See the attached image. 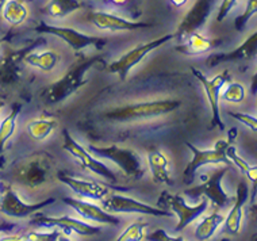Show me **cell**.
I'll list each match as a JSON object with an SVG mask.
<instances>
[{"mask_svg": "<svg viewBox=\"0 0 257 241\" xmlns=\"http://www.w3.org/2000/svg\"><path fill=\"white\" fill-rule=\"evenodd\" d=\"M99 63H103L102 56H93V57L81 60L75 65H72L60 80L54 81L53 84L42 91V94H41L42 100L46 104H57V103H61L62 100L69 98L76 91H79L81 87L87 84V81H88L85 79L87 72Z\"/></svg>", "mask_w": 257, "mask_h": 241, "instance_id": "cell-1", "label": "cell"}, {"mask_svg": "<svg viewBox=\"0 0 257 241\" xmlns=\"http://www.w3.org/2000/svg\"><path fill=\"white\" fill-rule=\"evenodd\" d=\"M182 102L176 99H160V100H149V102L132 103L126 106H120L104 112V118L115 122H130V120L147 119L155 116L164 115L175 111L180 107Z\"/></svg>", "mask_w": 257, "mask_h": 241, "instance_id": "cell-2", "label": "cell"}, {"mask_svg": "<svg viewBox=\"0 0 257 241\" xmlns=\"http://www.w3.org/2000/svg\"><path fill=\"white\" fill-rule=\"evenodd\" d=\"M235 134L233 132L229 133V139L219 140L215 143L213 149H199L191 143H186V147L190 149L194 157L192 160L187 164L186 170L183 172V182L186 184H191L194 182L196 171L199 170L203 165H215V164H225L231 165V161L226 156V148L233 144Z\"/></svg>", "mask_w": 257, "mask_h": 241, "instance_id": "cell-3", "label": "cell"}, {"mask_svg": "<svg viewBox=\"0 0 257 241\" xmlns=\"http://www.w3.org/2000/svg\"><path fill=\"white\" fill-rule=\"evenodd\" d=\"M88 149L93 155H96L103 159H108L114 164L119 167L123 171V174L128 178L140 179L144 175V167H142L141 157L138 156L137 152L119 148L116 145L110 147H96V145H89Z\"/></svg>", "mask_w": 257, "mask_h": 241, "instance_id": "cell-4", "label": "cell"}, {"mask_svg": "<svg viewBox=\"0 0 257 241\" xmlns=\"http://www.w3.org/2000/svg\"><path fill=\"white\" fill-rule=\"evenodd\" d=\"M191 72L199 80L207 96L210 110H211V124H210L211 128L210 129H215V128H219L221 130L225 129V124L221 119V111H219V98H221V89L223 88V85L230 80L229 72H222L213 79H207L199 69L194 67H191Z\"/></svg>", "mask_w": 257, "mask_h": 241, "instance_id": "cell-5", "label": "cell"}, {"mask_svg": "<svg viewBox=\"0 0 257 241\" xmlns=\"http://www.w3.org/2000/svg\"><path fill=\"white\" fill-rule=\"evenodd\" d=\"M37 33H42V34H50V36L58 37L62 41H65L72 49L81 50L88 46H93L96 49H102L103 46L107 44L106 38L102 37L88 36L84 33H80L72 27H62V26H54L49 23L41 21L34 29Z\"/></svg>", "mask_w": 257, "mask_h": 241, "instance_id": "cell-6", "label": "cell"}, {"mask_svg": "<svg viewBox=\"0 0 257 241\" xmlns=\"http://www.w3.org/2000/svg\"><path fill=\"white\" fill-rule=\"evenodd\" d=\"M173 38V34H168V36H163L157 38L155 41H149L147 44H141L133 48L132 50H128L127 53H124L122 57H119L116 61L111 63L108 65V72L111 73H116L119 76L120 80H126L128 72L132 71L134 67H137L138 64L141 63L144 58L147 57L148 54L152 53L153 50L160 48L161 45L167 44L168 41Z\"/></svg>", "mask_w": 257, "mask_h": 241, "instance_id": "cell-7", "label": "cell"}, {"mask_svg": "<svg viewBox=\"0 0 257 241\" xmlns=\"http://www.w3.org/2000/svg\"><path fill=\"white\" fill-rule=\"evenodd\" d=\"M62 137H64V144H62L64 149L71 153L75 159H77V161L81 164L83 168L102 176V178L111 182L112 184H115L118 182V178L114 174V171H111V168H108L104 163L98 160L96 157L91 156V153L85 148H83L77 141H75V139L69 134L68 130H62Z\"/></svg>", "mask_w": 257, "mask_h": 241, "instance_id": "cell-8", "label": "cell"}, {"mask_svg": "<svg viewBox=\"0 0 257 241\" xmlns=\"http://www.w3.org/2000/svg\"><path fill=\"white\" fill-rule=\"evenodd\" d=\"M160 205H164L165 207H169L175 214L178 215L179 222L176 226V232H182L187 225H190L192 221L199 218L208 207V199L203 198L198 205L190 206L183 199L180 195H171L168 192H163L159 199Z\"/></svg>", "mask_w": 257, "mask_h": 241, "instance_id": "cell-9", "label": "cell"}, {"mask_svg": "<svg viewBox=\"0 0 257 241\" xmlns=\"http://www.w3.org/2000/svg\"><path fill=\"white\" fill-rule=\"evenodd\" d=\"M103 207L110 213H140V214L153 215V217H171L168 210L153 207V206L140 202L133 198L124 197L119 194L108 192L102 199Z\"/></svg>", "mask_w": 257, "mask_h": 241, "instance_id": "cell-10", "label": "cell"}, {"mask_svg": "<svg viewBox=\"0 0 257 241\" xmlns=\"http://www.w3.org/2000/svg\"><path fill=\"white\" fill-rule=\"evenodd\" d=\"M54 202H56L54 198H49L38 203H25L13 188L6 187L0 197V213L13 218H27L30 215L36 214L38 210L50 206Z\"/></svg>", "mask_w": 257, "mask_h": 241, "instance_id": "cell-11", "label": "cell"}, {"mask_svg": "<svg viewBox=\"0 0 257 241\" xmlns=\"http://www.w3.org/2000/svg\"><path fill=\"white\" fill-rule=\"evenodd\" d=\"M226 172L227 168L217 170L215 172L210 175L202 184L195 186V187L187 188L186 195H188L190 198H194V199L204 197L210 199L218 207H226L231 202V198L227 195L221 186L222 179L226 175Z\"/></svg>", "mask_w": 257, "mask_h": 241, "instance_id": "cell-12", "label": "cell"}, {"mask_svg": "<svg viewBox=\"0 0 257 241\" xmlns=\"http://www.w3.org/2000/svg\"><path fill=\"white\" fill-rule=\"evenodd\" d=\"M49 159L34 156L22 161L14 170V178L18 183L27 187H38L49 179Z\"/></svg>", "mask_w": 257, "mask_h": 241, "instance_id": "cell-13", "label": "cell"}, {"mask_svg": "<svg viewBox=\"0 0 257 241\" xmlns=\"http://www.w3.org/2000/svg\"><path fill=\"white\" fill-rule=\"evenodd\" d=\"M215 0H195L190 11L184 15L182 22L179 23L178 30L173 34V38H176L182 42L188 34L198 32L200 27L207 22L210 14L213 11Z\"/></svg>", "mask_w": 257, "mask_h": 241, "instance_id": "cell-14", "label": "cell"}, {"mask_svg": "<svg viewBox=\"0 0 257 241\" xmlns=\"http://www.w3.org/2000/svg\"><path fill=\"white\" fill-rule=\"evenodd\" d=\"M33 223H37L44 228H57L64 232L71 234V232H76L80 236H95L102 232V229L93 225H88L87 222H83L80 219L72 218L68 215L62 217H48V215H36L33 219Z\"/></svg>", "mask_w": 257, "mask_h": 241, "instance_id": "cell-15", "label": "cell"}, {"mask_svg": "<svg viewBox=\"0 0 257 241\" xmlns=\"http://www.w3.org/2000/svg\"><path fill=\"white\" fill-rule=\"evenodd\" d=\"M89 21L100 30H108V32H136V30L153 26L152 23L134 22V21H128L112 14L100 13V11L89 14Z\"/></svg>", "mask_w": 257, "mask_h": 241, "instance_id": "cell-16", "label": "cell"}, {"mask_svg": "<svg viewBox=\"0 0 257 241\" xmlns=\"http://www.w3.org/2000/svg\"><path fill=\"white\" fill-rule=\"evenodd\" d=\"M57 178L61 183L67 184L72 191L83 198L103 199L108 192H111L110 187L107 184L98 183V182H93V180L73 178L72 175H68L67 172H58Z\"/></svg>", "mask_w": 257, "mask_h": 241, "instance_id": "cell-17", "label": "cell"}, {"mask_svg": "<svg viewBox=\"0 0 257 241\" xmlns=\"http://www.w3.org/2000/svg\"><path fill=\"white\" fill-rule=\"evenodd\" d=\"M62 202L65 205L71 206L72 209L76 210L81 217L93 221V222L102 223V225H114V226L120 223V219L118 217L110 214V211H106L91 202L81 201V199H76V198H64Z\"/></svg>", "mask_w": 257, "mask_h": 241, "instance_id": "cell-18", "label": "cell"}, {"mask_svg": "<svg viewBox=\"0 0 257 241\" xmlns=\"http://www.w3.org/2000/svg\"><path fill=\"white\" fill-rule=\"evenodd\" d=\"M257 33L253 32L246 40L239 45L238 48H235L231 52L226 53H214L208 56L206 60L207 67L214 68L222 63H234V61H242V60H249L256 53L257 46Z\"/></svg>", "mask_w": 257, "mask_h": 241, "instance_id": "cell-19", "label": "cell"}, {"mask_svg": "<svg viewBox=\"0 0 257 241\" xmlns=\"http://www.w3.org/2000/svg\"><path fill=\"white\" fill-rule=\"evenodd\" d=\"M248 186L245 182H239L237 186V192H235V199L231 207L230 213L225 217V226L229 233H235L239 232L241 229V222H242V215H244V206L248 199Z\"/></svg>", "mask_w": 257, "mask_h": 241, "instance_id": "cell-20", "label": "cell"}, {"mask_svg": "<svg viewBox=\"0 0 257 241\" xmlns=\"http://www.w3.org/2000/svg\"><path fill=\"white\" fill-rule=\"evenodd\" d=\"M148 165L151 170L152 178L155 183H165L172 186L171 168H169L168 157L159 149H152L148 152Z\"/></svg>", "mask_w": 257, "mask_h": 241, "instance_id": "cell-21", "label": "cell"}, {"mask_svg": "<svg viewBox=\"0 0 257 241\" xmlns=\"http://www.w3.org/2000/svg\"><path fill=\"white\" fill-rule=\"evenodd\" d=\"M183 44L180 46H176V50L179 53L187 54V56H194V54H202L206 52H210L214 48H217L221 44V40H210L206 38L198 32H194L182 41Z\"/></svg>", "mask_w": 257, "mask_h": 241, "instance_id": "cell-22", "label": "cell"}, {"mask_svg": "<svg viewBox=\"0 0 257 241\" xmlns=\"http://www.w3.org/2000/svg\"><path fill=\"white\" fill-rule=\"evenodd\" d=\"M2 17L13 26L22 25L29 17L27 6L21 0H7L2 10Z\"/></svg>", "mask_w": 257, "mask_h": 241, "instance_id": "cell-23", "label": "cell"}, {"mask_svg": "<svg viewBox=\"0 0 257 241\" xmlns=\"http://www.w3.org/2000/svg\"><path fill=\"white\" fill-rule=\"evenodd\" d=\"M83 7L80 0H50L46 6V13L52 18H65Z\"/></svg>", "mask_w": 257, "mask_h": 241, "instance_id": "cell-24", "label": "cell"}, {"mask_svg": "<svg viewBox=\"0 0 257 241\" xmlns=\"http://www.w3.org/2000/svg\"><path fill=\"white\" fill-rule=\"evenodd\" d=\"M225 221V215L219 213H213L207 215L202 222L196 226L195 229V238L199 241L210 240L214 236V233Z\"/></svg>", "mask_w": 257, "mask_h": 241, "instance_id": "cell-25", "label": "cell"}, {"mask_svg": "<svg viewBox=\"0 0 257 241\" xmlns=\"http://www.w3.org/2000/svg\"><path fill=\"white\" fill-rule=\"evenodd\" d=\"M23 61L41 71H52L58 63V56L52 50H46L44 53H29L25 56Z\"/></svg>", "mask_w": 257, "mask_h": 241, "instance_id": "cell-26", "label": "cell"}, {"mask_svg": "<svg viewBox=\"0 0 257 241\" xmlns=\"http://www.w3.org/2000/svg\"><path fill=\"white\" fill-rule=\"evenodd\" d=\"M56 126H57V122L52 118L34 119L27 125V133L30 134L31 139L36 140V141H44L53 133Z\"/></svg>", "mask_w": 257, "mask_h": 241, "instance_id": "cell-27", "label": "cell"}, {"mask_svg": "<svg viewBox=\"0 0 257 241\" xmlns=\"http://www.w3.org/2000/svg\"><path fill=\"white\" fill-rule=\"evenodd\" d=\"M21 104H15L10 112L9 115L6 116L5 119L0 124V155L5 152V147L10 137L13 136L17 128V118H18L19 112H21Z\"/></svg>", "mask_w": 257, "mask_h": 241, "instance_id": "cell-28", "label": "cell"}, {"mask_svg": "<svg viewBox=\"0 0 257 241\" xmlns=\"http://www.w3.org/2000/svg\"><path fill=\"white\" fill-rule=\"evenodd\" d=\"M226 156L227 159L231 161V164H234L237 168H238L242 174H245L248 176V179L253 183H256L257 182V168L256 167H252V165H249L246 161L242 159V157H239L237 155V151H235V148L233 147V144L229 145L226 148Z\"/></svg>", "mask_w": 257, "mask_h": 241, "instance_id": "cell-29", "label": "cell"}, {"mask_svg": "<svg viewBox=\"0 0 257 241\" xmlns=\"http://www.w3.org/2000/svg\"><path fill=\"white\" fill-rule=\"evenodd\" d=\"M149 225L144 221H136L130 223L123 232L120 233V236L116 238V241H142L145 237V229Z\"/></svg>", "mask_w": 257, "mask_h": 241, "instance_id": "cell-30", "label": "cell"}, {"mask_svg": "<svg viewBox=\"0 0 257 241\" xmlns=\"http://www.w3.org/2000/svg\"><path fill=\"white\" fill-rule=\"evenodd\" d=\"M67 240L60 229L53 228L52 232H30L25 237H19V241H62Z\"/></svg>", "mask_w": 257, "mask_h": 241, "instance_id": "cell-31", "label": "cell"}, {"mask_svg": "<svg viewBox=\"0 0 257 241\" xmlns=\"http://www.w3.org/2000/svg\"><path fill=\"white\" fill-rule=\"evenodd\" d=\"M222 99L230 103H241L245 99V88L241 83H229L222 92Z\"/></svg>", "mask_w": 257, "mask_h": 241, "instance_id": "cell-32", "label": "cell"}, {"mask_svg": "<svg viewBox=\"0 0 257 241\" xmlns=\"http://www.w3.org/2000/svg\"><path fill=\"white\" fill-rule=\"evenodd\" d=\"M257 13V0H248L246 2V7H245L244 13L239 15L238 18L235 19V30L237 32H242L246 23L252 19V17Z\"/></svg>", "mask_w": 257, "mask_h": 241, "instance_id": "cell-33", "label": "cell"}, {"mask_svg": "<svg viewBox=\"0 0 257 241\" xmlns=\"http://www.w3.org/2000/svg\"><path fill=\"white\" fill-rule=\"evenodd\" d=\"M229 115L233 116L234 119L239 120L241 124H244L246 125L250 130H253L254 133L257 132V119L256 116L253 115H249V114H242V112H234V111H230L229 112Z\"/></svg>", "mask_w": 257, "mask_h": 241, "instance_id": "cell-34", "label": "cell"}, {"mask_svg": "<svg viewBox=\"0 0 257 241\" xmlns=\"http://www.w3.org/2000/svg\"><path fill=\"white\" fill-rule=\"evenodd\" d=\"M144 240L148 241H183V237H172L169 236L168 233L164 232L163 229H159L153 233L145 234Z\"/></svg>", "mask_w": 257, "mask_h": 241, "instance_id": "cell-35", "label": "cell"}, {"mask_svg": "<svg viewBox=\"0 0 257 241\" xmlns=\"http://www.w3.org/2000/svg\"><path fill=\"white\" fill-rule=\"evenodd\" d=\"M237 2H238V0H222L221 6H219V9H218L217 17H215L217 22H222L223 19L226 18L227 14L230 13L231 9L237 5Z\"/></svg>", "mask_w": 257, "mask_h": 241, "instance_id": "cell-36", "label": "cell"}, {"mask_svg": "<svg viewBox=\"0 0 257 241\" xmlns=\"http://www.w3.org/2000/svg\"><path fill=\"white\" fill-rule=\"evenodd\" d=\"M15 228V225L14 223H10V222H2L0 223V233L3 232H9L11 229Z\"/></svg>", "mask_w": 257, "mask_h": 241, "instance_id": "cell-37", "label": "cell"}, {"mask_svg": "<svg viewBox=\"0 0 257 241\" xmlns=\"http://www.w3.org/2000/svg\"><path fill=\"white\" fill-rule=\"evenodd\" d=\"M187 2H188V0H171V3H172L175 7H183Z\"/></svg>", "mask_w": 257, "mask_h": 241, "instance_id": "cell-38", "label": "cell"}, {"mask_svg": "<svg viewBox=\"0 0 257 241\" xmlns=\"http://www.w3.org/2000/svg\"><path fill=\"white\" fill-rule=\"evenodd\" d=\"M127 0H107V3H110V5H114V6H122L124 5Z\"/></svg>", "mask_w": 257, "mask_h": 241, "instance_id": "cell-39", "label": "cell"}, {"mask_svg": "<svg viewBox=\"0 0 257 241\" xmlns=\"http://www.w3.org/2000/svg\"><path fill=\"white\" fill-rule=\"evenodd\" d=\"M7 0H0V18H2V10H3V6L6 5Z\"/></svg>", "mask_w": 257, "mask_h": 241, "instance_id": "cell-40", "label": "cell"}, {"mask_svg": "<svg viewBox=\"0 0 257 241\" xmlns=\"http://www.w3.org/2000/svg\"><path fill=\"white\" fill-rule=\"evenodd\" d=\"M3 164H5V157L3 155H0V167H3Z\"/></svg>", "mask_w": 257, "mask_h": 241, "instance_id": "cell-41", "label": "cell"}, {"mask_svg": "<svg viewBox=\"0 0 257 241\" xmlns=\"http://www.w3.org/2000/svg\"><path fill=\"white\" fill-rule=\"evenodd\" d=\"M9 37H10V36H5V37H2V38H0V45H2V42H3V41L9 40Z\"/></svg>", "mask_w": 257, "mask_h": 241, "instance_id": "cell-42", "label": "cell"}, {"mask_svg": "<svg viewBox=\"0 0 257 241\" xmlns=\"http://www.w3.org/2000/svg\"><path fill=\"white\" fill-rule=\"evenodd\" d=\"M3 104H5V103H3V102H2V100H0V108L3 107Z\"/></svg>", "mask_w": 257, "mask_h": 241, "instance_id": "cell-43", "label": "cell"}]
</instances>
